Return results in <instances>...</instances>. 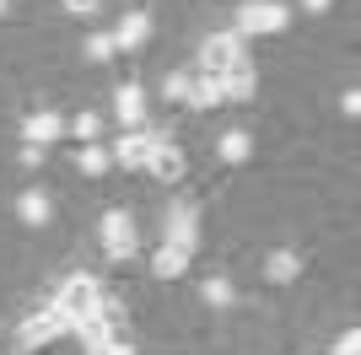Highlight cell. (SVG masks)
Instances as JSON below:
<instances>
[{
    "label": "cell",
    "mask_w": 361,
    "mask_h": 355,
    "mask_svg": "<svg viewBox=\"0 0 361 355\" xmlns=\"http://www.w3.org/2000/svg\"><path fill=\"white\" fill-rule=\"evenodd\" d=\"M108 167H114V156H108V151L97 146V140H92V146H81V151H75V173H87V178H103Z\"/></svg>",
    "instance_id": "obj_18"
},
{
    "label": "cell",
    "mask_w": 361,
    "mask_h": 355,
    "mask_svg": "<svg viewBox=\"0 0 361 355\" xmlns=\"http://www.w3.org/2000/svg\"><path fill=\"white\" fill-rule=\"evenodd\" d=\"M146 178L157 183H178L183 178V151L167 140V135H151V162H146Z\"/></svg>",
    "instance_id": "obj_6"
},
{
    "label": "cell",
    "mask_w": 361,
    "mask_h": 355,
    "mask_svg": "<svg viewBox=\"0 0 361 355\" xmlns=\"http://www.w3.org/2000/svg\"><path fill=\"white\" fill-rule=\"evenodd\" d=\"M221 92H226V103H254V92H259V70L248 65V59H238V65L221 75Z\"/></svg>",
    "instance_id": "obj_10"
},
{
    "label": "cell",
    "mask_w": 361,
    "mask_h": 355,
    "mask_svg": "<svg viewBox=\"0 0 361 355\" xmlns=\"http://www.w3.org/2000/svg\"><path fill=\"white\" fill-rule=\"evenodd\" d=\"M49 216H54V205H49L44 189H22L16 194V221L22 226H49Z\"/></svg>",
    "instance_id": "obj_15"
},
{
    "label": "cell",
    "mask_w": 361,
    "mask_h": 355,
    "mask_svg": "<svg viewBox=\"0 0 361 355\" xmlns=\"http://www.w3.org/2000/svg\"><path fill=\"white\" fill-rule=\"evenodd\" d=\"M189 81H195V70H173L162 81V97H167V103H183V97H189Z\"/></svg>",
    "instance_id": "obj_22"
},
{
    "label": "cell",
    "mask_w": 361,
    "mask_h": 355,
    "mask_svg": "<svg viewBox=\"0 0 361 355\" xmlns=\"http://www.w3.org/2000/svg\"><path fill=\"white\" fill-rule=\"evenodd\" d=\"M151 38V16L146 11H124L119 27H114V49H124V54H140Z\"/></svg>",
    "instance_id": "obj_9"
},
{
    "label": "cell",
    "mask_w": 361,
    "mask_h": 355,
    "mask_svg": "<svg viewBox=\"0 0 361 355\" xmlns=\"http://www.w3.org/2000/svg\"><path fill=\"white\" fill-rule=\"evenodd\" d=\"M65 11L71 16H97V6H103V0H60Z\"/></svg>",
    "instance_id": "obj_24"
},
{
    "label": "cell",
    "mask_w": 361,
    "mask_h": 355,
    "mask_svg": "<svg viewBox=\"0 0 361 355\" xmlns=\"http://www.w3.org/2000/svg\"><path fill=\"white\" fill-rule=\"evenodd\" d=\"M114 54H119V49H114V32H92L87 44H81V59H87V65H108Z\"/></svg>",
    "instance_id": "obj_20"
},
{
    "label": "cell",
    "mask_w": 361,
    "mask_h": 355,
    "mask_svg": "<svg viewBox=\"0 0 361 355\" xmlns=\"http://www.w3.org/2000/svg\"><path fill=\"white\" fill-rule=\"evenodd\" d=\"M189 259H195V253L162 242V248L151 253V275H157V280H183V275H189Z\"/></svg>",
    "instance_id": "obj_13"
},
{
    "label": "cell",
    "mask_w": 361,
    "mask_h": 355,
    "mask_svg": "<svg viewBox=\"0 0 361 355\" xmlns=\"http://www.w3.org/2000/svg\"><path fill=\"white\" fill-rule=\"evenodd\" d=\"M54 307L65 312V323H81V318H92V312L103 307V285L92 280V275H65L60 291H54Z\"/></svg>",
    "instance_id": "obj_3"
},
{
    "label": "cell",
    "mask_w": 361,
    "mask_h": 355,
    "mask_svg": "<svg viewBox=\"0 0 361 355\" xmlns=\"http://www.w3.org/2000/svg\"><path fill=\"white\" fill-rule=\"evenodd\" d=\"M65 130H71L75 140H81V146H92V140H97V130H103V118L92 113V108H81V113H75L71 124H65Z\"/></svg>",
    "instance_id": "obj_21"
},
{
    "label": "cell",
    "mask_w": 361,
    "mask_h": 355,
    "mask_svg": "<svg viewBox=\"0 0 361 355\" xmlns=\"http://www.w3.org/2000/svg\"><path fill=\"white\" fill-rule=\"evenodd\" d=\"M297 275H302V259L291 248H275L270 259H264V280H270V285H291Z\"/></svg>",
    "instance_id": "obj_17"
},
{
    "label": "cell",
    "mask_w": 361,
    "mask_h": 355,
    "mask_svg": "<svg viewBox=\"0 0 361 355\" xmlns=\"http://www.w3.org/2000/svg\"><path fill=\"white\" fill-rule=\"evenodd\" d=\"M291 27V6L281 0H243L238 6V38H270V32H286Z\"/></svg>",
    "instance_id": "obj_2"
},
{
    "label": "cell",
    "mask_w": 361,
    "mask_h": 355,
    "mask_svg": "<svg viewBox=\"0 0 361 355\" xmlns=\"http://www.w3.org/2000/svg\"><path fill=\"white\" fill-rule=\"evenodd\" d=\"M200 301H205V307H232V301H238V291H232V280H226V275H211V280L200 285Z\"/></svg>",
    "instance_id": "obj_19"
},
{
    "label": "cell",
    "mask_w": 361,
    "mask_h": 355,
    "mask_svg": "<svg viewBox=\"0 0 361 355\" xmlns=\"http://www.w3.org/2000/svg\"><path fill=\"white\" fill-rule=\"evenodd\" d=\"M81 355H103V350H81Z\"/></svg>",
    "instance_id": "obj_29"
},
{
    "label": "cell",
    "mask_w": 361,
    "mask_h": 355,
    "mask_svg": "<svg viewBox=\"0 0 361 355\" xmlns=\"http://www.w3.org/2000/svg\"><path fill=\"white\" fill-rule=\"evenodd\" d=\"M329 6H334V0H302V11H307V16H324Z\"/></svg>",
    "instance_id": "obj_27"
},
{
    "label": "cell",
    "mask_w": 361,
    "mask_h": 355,
    "mask_svg": "<svg viewBox=\"0 0 361 355\" xmlns=\"http://www.w3.org/2000/svg\"><path fill=\"white\" fill-rule=\"evenodd\" d=\"M97 242L114 264H130L135 259V216L130 210H108L103 221H97Z\"/></svg>",
    "instance_id": "obj_4"
},
{
    "label": "cell",
    "mask_w": 361,
    "mask_h": 355,
    "mask_svg": "<svg viewBox=\"0 0 361 355\" xmlns=\"http://www.w3.org/2000/svg\"><path fill=\"white\" fill-rule=\"evenodd\" d=\"M65 334H71V323H65V312L49 301V307H38V312L22 318V328H16V350H22V355H38V350H49L54 340H65Z\"/></svg>",
    "instance_id": "obj_1"
},
{
    "label": "cell",
    "mask_w": 361,
    "mask_h": 355,
    "mask_svg": "<svg viewBox=\"0 0 361 355\" xmlns=\"http://www.w3.org/2000/svg\"><path fill=\"white\" fill-rule=\"evenodd\" d=\"M108 156H114L124 173H146V162H151V130H124L119 146L108 151Z\"/></svg>",
    "instance_id": "obj_7"
},
{
    "label": "cell",
    "mask_w": 361,
    "mask_h": 355,
    "mask_svg": "<svg viewBox=\"0 0 361 355\" xmlns=\"http://www.w3.org/2000/svg\"><path fill=\"white\" fill-rule=\"evenodd\" d=\"M329 355H361V334H356V328H345V334L334 340V350H329Z\"/></svg>",
    "instance_id": "obj_23"
},
{
    "label": "cell",
    "mask_w": 361,
    "mask_h": 355,
    "mask_svg": "<svg viewBox=\"0 0 361 355\" xmlns=\"http://www.w3.org/2000/svg\"><path fill=\"white\" fill-rule=\"evenodd\" d=\"M22 167H44V146H32V140H27V146H22Z\"/></svg>",
    "instance_id": "obj_25"
},
{
    "label": "cell",
    "mask_w": 361,
    "mask_h": 355,
    "mask_svg": "<svg viewBox=\"0 0 361 355\" xmlns=\"http://www.w3.org/2000/svg\"><path fill=\"white\" fill-rule=\"evenodd\" d=\"M216 156H221L226 167H243L248 156H254V135L248 130H226L221 140H216Z\"/></svg>",
    "instance_id": "obj_16"
},
{
    "label": "cell",
    "mask_w": 361,
    "mask_h": 355,
    "mask_svg": "<svg viewBox=\"0 0 361 355\" xmlns=\"http://www.w3.org/2000/svg\"><path fill=\"white\" fill-rule=\"evenodd\" d=\"M162 242H173V248H183V253H195L200 248V210L195 205H178L173 216H167V237Z\"/></svg>",
    "instance_id": "obj_8"
},
{
    "label": "cell",
    "mask_w": 361,
    "mask_h": 355,
    "mask_svg": "<svg viewBox=\"0 0 361 355\" xmlns=\"http://www.w3.org/2000/svg\"><path fill=\"white\" fill-rule=\"evenodd\" d=\"M22 135H27L32 146H49V140H60V135H65V118L54 113V108H44V113H27V118H22Z\"/></svg>",
    "instance_id": "obj_14"
},
{
    "label": "cell",
    "mask_w": 361,
    "mask_h": 355,
    "mask_svg": "<svg viewBox=\"0 0 361 355\" xmlns=\"http://www.w3.org/2000/svg\"><path fill=\"white\" fill-rule=\"evenodd\" d=\"M340 108H345V118H356V113H361V92H356V87H350V92H345V97H340Z\"/></svg>",
    "instance_id": "obj_26"
},
{
    "label": "cell",
    "mask_w": 361,
    "mask_h": 355,
    "mask_svg": "<svg viewBox=\"0 0 361 355\" xmlns=\"http://www.w3.org/2000/svg\"><path fill=\"white\" fill-rule=\"evenodd\" d=\"M114 118H119L124 130H140V124H146V97H140V87H114Z\"/></svg>",
    "instance_id": "obj_12"
},
{
    "label": "cell",
    "mask_w": 361,
    "mask_h": 355,
    "mask_svg": "<svg viewBox=\"0 0 361 355\" xmlns=\"http://www.w3.org/2000/svg\"><path fill=\"white\" fill-rule=\"evenodd\" d=\"M238 59H248L238 32H211V38L200 44V70H205V75H226Z\"/></svg>",
    "instance_id": "obj_5"
},
{
    "label": "cell",
    "mask_w": 361,
    "mask_h": 355,
    "mask_svg": "<svg viewBox=\"0 0 361 355\" xmlns=\"http://www.w3.org/2000/svg\"><path fill=\"white\" fill-rule=\"evenodd\" d=\"M6 11H11V0H0V16H6Z\"/></svg>",
    "instance_id": "obj_28"
},
{
    "label": "cell",
    "mask_w": 361,
    "mask_h": 355,
    "mask_svg": "<svg viewBox=\"0 0 361 355\" xmlns=\"http://www.w3.org/2000/svg\"><path fill=\"white\" fill-rule=\"evenodd\" d=\"M183 103L195 108V113H211V108H221V103H226L221 75H205V70H195V81H189V97H183Z\"/></svg>",
    "instance_id": "obj_11"
}]
</instances>
